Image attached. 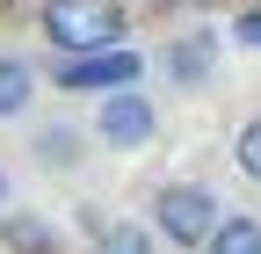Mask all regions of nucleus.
<instances>
[{"instance_id":"1","label":"nucleus","mask_w":261,"mask_h":254,"mask_svg":"<svg viewBox=\"0 0 261 254\" xmlns=\"http://www.w3.org/2000/svg\"><path fill=\"white\" fill-rule=\"evenodd\" d=\"M37 29L58 58H94V51H123L130 37V8L123 0H44Z\"/></svg>"},{"instance_id":"2","label":"nucleus","mask_w":261,"mask_h":254,"mask_svg":"<svg viewBox=\"0 0 261 254\" xmlns=\"http://www.w3.org/2000/svg\"><path fill=\"white\" fill-rule=\"evenodd\" d=\"M218 225H225V204L211 196L203 182H167V189H152V233L167 240V247H181V254H211Z\"/></svg>"},{"instance_id":"3","label":"nucleus","mask_w":261,"mask_h":254,"mask_svg":"<svg viewBox=\"0 0 261 254\" xmlns=\"http://www.w3.org/2000/svg\"><path fill=\"white\" fill-rule=\"evenodd\" d=\"M94 145H109V153H138V145H152L160 138V109H152V94L145 87H116V94H102L94 102Z\"/></svg>"},{"instance_id":"4","label":"nucleus","mask_w":261,"mask_h":254,"mask_svg":"<svg viewBox=\"0 0 261 254\" xmlns=\"http://www.w3.org/2000/svg\"><path fill=\"white\" fill-rule=\"evenodd\" d=\"M145 80V58L138 51H94V58H58V73H51V87H65V94H80V87H94V94H116V87H138Z\"/></svg>"},{"instance_id":"5","label":"nucleus","mask_w":261,"mask_h":254,"mask_svg":"<svg viewBox=\"0 0 261 254\" xmlns=\"http://www.w3.org/2000/svg\"><path fill=\"white\" fill-rule=\"evenodd\" d=\"M160 80L196 94L218 80V29H181V37H167V51H160Z\"/></svg>"},{"instance_id":"6","label":"nucleus","mask_w":261,"mask_h":254,"mask_svg":"<svg viewBox=\"0 0 261 254\" xmlns=\"http://www.w3.org/2000/svg\"><path fill=\"white\" fill-rule=\"evenodd\" d=\"M87 138H94V131H80V123H44V131L29 138V153H37V167L73 174V167L87 160Z\"/></svg>"},{"instance_id":"7","label":"nucleus","mask_w":261,"mask_h":254,"mask_svg":"<svg viewBox=\"0 0 261 254\" xmlns=\"http://www.w3.org/2000/svg\"><path fill=\"white\" fill-rule=\"evenodd\" d=\"M29 102H37V66L15 58V51H0V123L29 116Z\"/></svg>"},{"instance_id":"8","label":"nucleus","mask_w":261,"mask_h":254,"mask_svg":"<svg viewBox=\"0 0 261 254\" xmlns=\"http://www.w3.org/2000/svg\"><path fill=\"white\" fill-rule=\"evenodd\" d=\"M211 254H261V218H254V211H225Z\"/></svg>"},{"instance_id":"9","label":"nucleus","mask_w":261,"mask_h":254,"mask_svg":"<svg viewBox=\"0 0 261 254\" xmlns=\"http://www.w3.org/2000/svg\"><path fill=\"white\" fill-rule=\"evenodd\" d=\"M0 240H8L15 254H58V233L37 225V218H8V225H0Z\"/></svg>"},{"instance_id":"10","label":"nucleus","mask_w":261,"mask_h":254,"mask_svg":"<svg viewBox=\"0 0 261 254\" xmlns=\"http://www.w3.org/2000/svg\"><path fill=\"white\" fill-rule=\"evenodd\" d=\"M94 247H102V254H160V233L152 225H116V218H109V233Z\"/></svg>"},{"instance_id":"11","label":"nucleus","mask_w":261,"mask_h":254,"mask_svg":"<svg viewBox=\"0 0 261 254\" xmlns=\"http://www.w3.org/2000/svg\"><path fill=\"white\" fill-rule=\"evenodd\" d=\"M232 167H240V174L261 189V116H247L240 131H232Z\"/></svg>"},{"instance_id":"12","label":"nucleus","mask_w":261,"mask_h":254,"mask_svg":"<svg viewBox=\"0 0 261 254\" xmlns=\"http://www.w3.org/2000/svg\"><path fill=\"white\" fill-rule=\"evenodd\" d=\"M232 37H240L247 51H261V8H247V15H232Z\"/></svg>"},{"instance_id":"13","label":"nucleus","mask_w":261,"mask_h":254,"mask_svg":"<svg viewBox=\"0 0 261 254\" xmlns=\"http://www.w3.org/2000/svg\"><path fill=\"white\" fill-rule=\"evenodd\" d=\"M0 196H8V182H0Z\"/></svg>"},{"instance_id":"14","label":"nucleus","mask_w":261,"mask_h":254,"mask_svg":"<svg viewBox=\"0 0 261 254\" xmlns=\"http://www.w3.org/2000/svg\"><path fill=\"white\" fill-rule=\"evenodd\" d=\"M254 8H261V0H254Z\"/></svg>"}]
</instances>
